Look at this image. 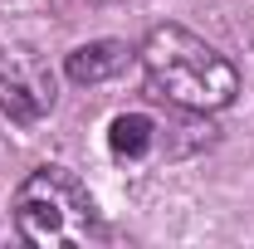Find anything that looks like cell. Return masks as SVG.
<instances>
[{
  "label": "cell",
  "mask_w": 254,
  "mask_h": 249,
  "mask_svg": "<svg viewBox=\"0 0 254 249\" xmlns=\"http://www.w3.org/2000/svg\"><path fill=\"white\" fill-rule=\"evenodd\" d=\"M113 5H123V0H113Z\"/></svg>",
  "instance_id": "6"
},
{
  "label": "cell",
  "mask_w": 254,
  "mask_h": 249,
  "mask_svg": "<svg viewBox=\"0 0 254 249\" xmlns=\"http://www.w3.org/2000/svg\"><path fill=\"white\" fill-rule=\"evenodd\" d=\"M49 108H54V83H49L44 68L15 63L10 73H0V113H5L10 123L30 127V123H39Z\"/></svg>",
  "instance_id": "3"
},
{
  "label": "cell",
  "mask_w": 254,
  "mask_h": 249,
  "mask_svg": "<svg viewBox=\"0 0 254 249\" xmlns=\"http://www.w3.org/2000/svg\"><path fill=\"white\" fill-rule=\"evenodd\" d=\"M142 73L171 108L186 113H220L240 93V73L215 44H205L186 25H157L142 39Z\"/></svg>",
  "instance_id": "1"
},
{
  "label": "cell",
  "mask_w": 254,
  "mask_h": 249,
  "mask_svg": "<svg viewBox=\"0 0 254 249\" xmlns=\"http://www.w3.org/2000/svg\"><path fill=\"white\" fill-rule=\"evenodd\" d=\"M108 152L127 161V166H137V161H147V156L157 152V123L147 118V113H123V118H113L108 127Z\"/></svg>",
  "instance_id": "5"
},
{
  "label": "cell",
  "mask_w": 254,
  "mask_h": 249,
  "mask_svg": "<svg viewBox=\"0 0 254 249\" xmlns=\"http://www.w3.org/2000/svg\"><path fill=\"white\" fill-rule=\"evenodd\" d=\"M15 230L39 249H73L98 240V210L78 176L64 166H39L15 190Z\"/></svg>",
  "instance_id": "2"
},
{
  "label": "cell",
  "mask_w": 254,
  "mask_h": 249,
  "mask_svg": "<svg viewBox=\"0 0 254 249\" xmlns=\"http://www.w3.org/2000/svg\"><path fill=\"white\" fill-rule=\"evenodd\" d=\"M127 68V44L123 39H93V44H78L68 63H64V73L73 78V83H108V78H118Z\"/></svg>",
  "instance_id": "4"
}]
</instances>
